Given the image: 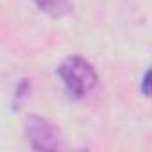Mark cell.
Returning a JSON list of instances; mask_svg holds the SVG:
<instances>
[{
    "label": "cell",
    "instance_id": "6da1fadb",
    "mask_svg": "<svg viewBox=\"0 0 152 152\" xmlns=\"http://www.w3.org/2000/svg\"><path fill=\"white\" fill-rule=\"evenodd\" d=\"M57 73H59L64 88L68 90V93L77 99L88 95L99 83L95 68L81 56L66 57L59 64Z\"/></svg>",
    "mask_w": 152,
    "mask_h": 152
},
{
    "label": "cell",
    "instance_id": "7a4b0ae2",
    "mask_svg": "<svg viewBox=\"0 0 152 152\" xmlns=\"http://www.w3.org/2000/svg\"><path fill=\"white\" fill-rule=\"evenodd\" d=\"M23 134L32 150L47 152V150H57L61 147V136L57 127L43 116L38 115L27 116L23 124Z\"/></svg>",
    "mask_w": 152,
    "mask_h": 152
},
{
    "label": "cell",
    "instance_id": "3957f363",
    "mask_svg": "<svg viewBox=\"0 0 152 152\" xmlns=\"http://www.w3.org/2000/svg\"><path fill=\"white\" fill-rule=\"evenodd\" d=\"M34 4L52 18H63L72 13V0H34Z\"/></svg>",
    "mask_w": 152,
    "mask_h": 152
},
{
    "label": "cell",
    "instance_id": "277c9868",
    "mask_svg": "<svg viewBox=\"0 0 152 152\" xmlns=\"http://www.w3.org/2000/svg\"><path fill=\"white\" fill-rule=\"evenodd\" d=\"M29 93H31V79H22L15 90V109H18L27 100Z\"/></svg>",
    "mask_w": 152,
    "mask_h": 152
},
{
    "label": "cell",
    "instance_id": "5b68a950",
    "mask_svg": "<svg viewBox=\"0 0 152 152\" xmlns=\"http://www.w3.org/2000/svg\"><path fill=\"white\" fill-rule=\"evenodd\" d=\"M141 93L148 99H152V68L143 75L141 79Z\"/></svg>",
    "mask_w": 152,
    "mask_h": 152
}]
</instances>
